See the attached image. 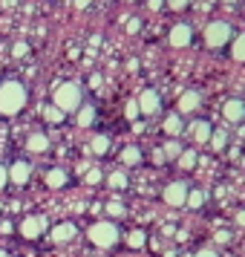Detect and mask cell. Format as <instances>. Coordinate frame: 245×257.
I'll return each mask as SVG.
<instances>
[{
    "instance_id": "obj_1",
    "label": "cell",
    "mask_w": 245,
    "mask_h": 257,
    "mask_svg": "<svg viewBox=\"0 0 245 257\" xmlns=\"http://www.w3.org/2000/svg\"><path fill=\"white\" fill-rule=\"evenodd\" d=\"M29 101V90H26V84L21 81H3L0 84V113L3 116H15V113H21Z\"/></svg>"
},
{
    "instance_id": "obj_2",
    "label": "cell",
    "mask_w": 245,
    "mask_h": 257,
    "mask_svg": "<svg viewBox=\"0 0 245 257\" xmlns=\"http://www.w3.org/2000/svg\"><path fill=\"white\" fill-rule=\"evenodd\" d=\"M121 240V231L113 220H98L95 225H90V243L98 248H113Z\"/></svg>"
},
{
    "instance_id": "obj_3",
    "label": "cell",
    "mask_w": 245,
    "mask_h": 257,
    "mask_svg": "<svg viewBox=\"0 0 245 257\" xmlns=\"http://www.w3.org/2000/svg\"><path fill=\"white\" fill-rule=\"evenodd\" d=\"M55 107L61 113H75L81 107V90L78 84H61L55 90Z\"/></svg>"
},
{
    "instance_id": "obj_4",
    "label": "cell",
    "mask_w": 245,
    "mask_h": 257,
    "mask_svg": "<svg viewBox=\"0 0 245 257\" xmlns=\"http://www.w3.org/2000/svg\"><path fill=\"white\" fill-rule=\"evenodd\" d=\"M231 38H233V32H231V24H228V21H210L208 29H205V41H208V47H213V49L231 44Z\"/></svg>"
},
{
    "instance_id": "obj_5",
    "label": "cell",
    "mask_w": 245,
    "mask_h": 257,
    "mask_svg": "<svg viewBox=\"0 0 245 257\" xmlns=\"http://www.w3.org/2000/svg\"><path fill=\"white\" fill-rule=\"evenodd\" d=\"M187 182H182V179H176V182H170V185L164 188V202L167 205H173V208H182L187 199Z\"/></svg>"
},
{
    "instance_id": "obj_6",
    "label": "cell",
    "mask_w": 245,
    "mask_h": 257,
    "mask_svg": "<svg viewBox=\"0 0 245 257\" xmlns=\"http://www.w3.org/2000/svg\"><path fill=\"white\" fill-rule=\"evenodd\" d=\"M222 118L228 124H242L245 121V101L242 98H228L225 107H222Z\"/></svg>"
},
{
    "instance_id": "obj_7",
    "label": "cell",
    "mask_w": 245,
    "mask_h": 257,
    "mask_svg": "<svg viewBox=\"0 0 245 257\" xmlns=\"http://www.w3.org/2000/svg\"><path fill=\"white\" fill-rule=\"evenodd\" d=\"M167 41H170V47H190V41H193V29H190V24H176L173 29H170V35H167Z\"/></svg>"
},
{
    "instance_id": "obj_8",
    "label": "cell",
    "mask_w": 245,
    "mask_h": 257,
    "mask_svg": "<svg viewBox=\"0 0 245 257\" xmlns=\"http://www.w3.org/2000/svg\"><path fill=\"white\" fill-rule=\"evenodd\" d=\"M44 228H47V220H44V217H26V220L21 222V237H24V240H38V237L44 234Z\"/></svg>"
},
{
    "instance_id": "obj_9",
    "label": "cell",
    "mask_w": 245,
    "mask_h": 257,
    "mask_svg": "<svg viewBox=\"0 0 245 257\" xmlns=\"http://www.w3.org/2000/svg\"><path fill=\"white\" fill-rule=\"evenodd\" d=\"M199 104H202V95L196 90H185V93L179 95V104H176V113L179 116H185V113H196Z\"/></svg>"
},
{
    "instance_id": "obj_10",
    "label": "cell",
    "mask_w": 245,
    "mask_h": 257,
    "mask_svg": "<svg viewBox=\"0 0 245 257\" xmlns=\"http://www.w3.org/2000/svg\"><path fill=\"white\" fill-rule=\"evenodd\" d=\"M139 110H141V116H153V113H159V110H162V98H159V93H156V90H144V93L139 95Z\"/></svg>"
},
{
    "instance_id": "obj_11",
    "label": "cell",
    "mask_w": 245,
    "mask_h": 257,
    "mask_svg": "<svg viewBox=\"0 0 245 257\" xmlns=\"http://www.w3.org/2000/svg\"><path fill=\"white\" fill-rule=\"evenodd\" d=\"M29 176H32V165L26 162V159H18L15 165H9V182H15V185H26Z\"/></svg>"
},
{
    "instance_id": "obj_12",
    "label": "cell",
    "mask_w": 245,
    "mask_h": 257,
    "mask_svg": "<svg viewBox=\"0 0 245 257\" xmlns=\"http://www.w3.org/2000/svg\"><path fill=\"white\" fill-rule=\"evenodd\" d=\"M75 234H78L75 222H58V225H52L49 237H52L55 243H70V240H75Z\"/></svg>"
},
{
    "instance_id": "obj_13",
    "label": "cell",
    "mask_w": 245,
    "mask_h": 257,
    "mask_svg": "<svg viewBox=\"0 0 245 257\" xmlns=\"http://www.w3.org/2000/svg\"><path fill=\"white\" fill-rule=\"evenodd\" d=\"M187 130H190V136H193V142H196V145H205V142H210V133H213V127H210L205 118H196V121H193Z\"/></svg>"
},
{
    "instance_id": "obj_14",
    "label": "cell",
    "mask_w": 245,
    "mask_h": 257,
    "mask_svg": "<svg viewBox=\"0 0 245 257\" xmlns=\"http://www.w3.org/2000/svg\"><path fill=\"white\" fill-rule=\"evenodd\" d=\"M26 148H29V153H47L49 151V139L44 136V133H29Z\"/></svg>"
},
{
    "instance_id": "obj_15",
    "label": "cell",
    "mask_w": 245,
    "mask_h": 257,
    "mask_svg": "<svg viewBox=\"0 0 245 257\" xmlns=\"http://www.w3.org/2000/svg\"><path fill=\"white\" fill-rule=\"evenodd\" d=\"M67 182H70V174H67L64 168H52V171L47 174V185L55 188V191H58V188H64Z\"/></svg>"
},
{
    "instance_id": "obj_16",
    "label": "cell",
    "mask_w": 245,
    "mask_h": 257,
    "mask_svg": "<svg viewBox=\"0 0 245 257\" xmlns=\"http://www.w3.org/2000/svg\"><path fill=\"white\" fill-rule=\"evenodd\" d=\"M75 121H78V127H90V124L95 121V107L93 104H81V107H78Z\"/></svg>"
},
{
    "instance_id": "obj_17",
    "label": "cell",
    "mask_w": 245,
    "mask_h": 257,
    "mask_svg": "<svg viewBox=\"0 0 245 257\" xmlns=\"http://www.w3.org/2000/svg\"><path fill=\"white\" fill-rule=\"evenodd\" d=\"M164 133L167 136H182V116L179 113H170L164 118Z\"/></svg>"
},
{
    "instance_id": "obj_18",
    "label": "cell",
    "mask_w": 245,
    "mask_h": 257,
    "mask_svg": "<svg viewBox=\"0 0 245 257\" xmlns=\"http://www.w3.org/2000/svg\"><path fill=\"white\" fill-rule=\"evenodd\" d=\"M121 162L127 165V168L139 165V162H141V151H139V148H133V145H127V148L121 151Z\"/></svg>"
},
{
    "instance_id": "obj_19",
    "label": "cell",
    "mask_w": 245,
    "mask_h": 257,
    "mask_svg": "<svg viewBox=\"0 0 245 257\" xmlns=\"http://www.w3.org/2000/svg\"><path fill=\"white\" fill-rule=\"evenodd\" d=\"M231 55H233V61H245V32L231 38Z\"/></svg>"
},
{
    "instance_id": "obj_20",
    "label": "cell",
    "mask_w": 245,
    "mask_h": 257,
    "mask_svg": "<svg viewBox=\"0 0 245 257\" xmlns=\"http://www.w3.org/2000/svg\"><path fill=\"white\" fill-rule=\"evenodd\" d=\"M196 151H182L179 153V165H182V171H193L196 168Z\"/></svg>"
},
{
    "instance_id": "obj_21",
    "label": "cell",
    "mask_w": 245,
    "mask_h": 257,
    "mask_svg": "<svg viewBox=\"0 0 245 257\" xmlns=\"http://www.w3.org/2000/svg\"><path fill=\"white\" fill-rule=\"evenodd\" d=\"M44 118H47L49 124H61V121L67 118V113H61L55 104H49V107H44Z\"/></svg>"
},
{
    "instance_id": "obj_22",
    "label": "cell",
    "mask_w": 245,
    "mask_h": 257,
    "mask_svg": "<svg viewBox=\"0 0 245 257\" xmlns=\"http://www.w3.org/2000/svg\"><path fill=\"white\" fill-rule=\"evenodd\" d=\"M225 145H228V133L225 130H213L210 133V148L213 151H225Z\"/></svg>"
},
{
    "instance_id": "obj_23",
    "label": "cell",
    "mask_w": 245,
    "mask_h": 257,
    "mask_svg": "<svg viewBox=\"0 0 245 257\" xmlns=\"http://www.w3.org/2000/svg\"><path fill=\"white\" fill-rule=\"evenodd\" d=\"M127 243L133 245V248H141V245L147 243V234L141 231V228H133V231L127 234Z\"/></svg>"
},
{
    "instance_id": "obj_24",
    "label": "cell",
    "mask_w": 245,
    "mask_h": 257,
    "mask_svg": "<svg viewBox=\"0 0 245 257\" xmlns=\"http://www.w3.org/2000/svg\"><path fill=\"white\" fill-rule=\"evenodd\" d=\"M90 148H93V153H95V156H101V153H107V151H110V136H95Z\"/></svg>"
},
{
    "instance_id": "obj_25",
    "label": "cell",
    "mask_w": 245,
    "mask_h": 257,
    "mask_svg": "<svg viewBox=\"0 0 245 257\" xmlns=\"http://www.w3.org/2000/svg\"><path fill=\"white\" fill-rule=\"evenodd\" d=\"M202 202H205V194L202 191H187V199H185L187 208H202Z\"/></svg>"
},
{
    "instance_id": "obj_26",
    "label": "cell",
    "mask_w": 245,
    "mask_h": 257,
    "mask_svg": "<svg viewBox=\"0 0 245 257\" xmlns=\"http://www.w3.org/2000/svg\"><path fill=\"white\" fill-rule=\"evenodd\" d=\"M162 153H164V156H173V159H179V153H182V145H179L176 139H170V142H167V145L162 148Z\"/></svg>"
},
{
    "instance_id": "obj_27",
    "label": "cell",
    "mask_w": 245,
    "mask_h": 257,
    "mask_svg": "<svg viewBox=\"0 0 245 257\" xmlns=\"http://www.w3.org/2000/svg\"><path fill=\"white\" fill-rule=\"evenodd\" d=\"M110 188H127V176L121 174V171H116V174H110Z\"/></svg>"
},
{
    "instance_id": "obj_28",
    "label": "cell",
    "mask_w": 245,
    "mask_h": 257,
    "mask_svg": "<svg viewBox=\"0 0 245 257\" xmlns=\"http://www.w3.org/2000/svg\"><path fill=\"white\" fill-rule=\"evenodd\" d=\"M124 116H127V118H133V121H136V116H141L139 101H136V98H130V101H127V107H124Z\"/></svg>"
},
{
    "instance_id": "obj_29",
    "label": "cell",
    "mask_w": 245,
    "mask_h": 257,
    "mask_svg": "<svg viewBox=\"0 0 245 257\" xmlns=\"http://www.w3.org/2000/svg\"><path fill=\"white\" fill-rule=\"evenodd\" d=\"M187 3H190V0H167V6H170L173 12H182V9H187Z\"/></svg>"
},
{
    "instance_id": "obj_30",
    "label": "cell",
    "mask_w": 245,
    "mask_h": 257,
    "mask_svg": "<svg viewBox=\"0 0 245 257\" xmlns=\"http://www.w3.org/2000/svg\"><path fill=\"white\" fill-rule=\"evenodd\" d=\"M9 185V165H0V188Z\"/></svg>"
},
{
    "instance_id": "obj_31",
    "label": "cell",
    "mask_w": 245,
    "mask_h": 257,
    "mask_svg": "<svg viewBox=\"0 0 245 257\" xmlns=\"http://www.w3.org/2000/svg\"><path fill=\"white\" fill-rule=\"evenodd\" d=\"M26 52H29V47H26V44H15V47H12L15 58H21V55H26Z\"/></svg>"
},
{
    "instance_id": "obj_32",
    "label": "cell",
    "mask_w": 245,
    "mask_h": 257,
    "mask_svg": "<svg viewBox=\"0 0 245 257\" xmlns=\"http://www.w3.org/2000/svg\"><path fill=\"white\" fill-rule=\"evenodd\" d=\"M98 179H101V171H98V168H93V171L87 174V182H90V185H95Z\"/></svg>"
},
{
    "instance_id": "obj_33",
    "label": "cell",
    "mask_w": 245,
    "mask_h": 257,
    "mask_svg": "<svg viewBox=\"0 0 245 257\" xmlns=\"http://www.w3.org/2000/svg\"><path fill=\"white\" fill-rule=\"evenodd\" d=\"M107 211H110V217H121V214H124V208H121L118 202H113V205H107Z\"/></svg>"
},
{
    "instance_id": "obj_34",
    "label": "cell",
    "mask_w": 245,
    "mask_h": 257,
    "mask_svg": "<svg viewBox=\"0 0 245 257\" xmlns=\"http://www.w3.org/2000/svg\"><path fill=\"white\" fill-rule=\"evenodd\" d=\"M193 257H219V254H216L213 248H199V251H196Z\"/></svg>"
},
{
    "instance_id": "obj_35",
    "label": "cell",
    "mask_w": 245,
    "mask_h": 257,
    "mask_svg": "<svg viewBox=\"0 0 245 257\" xmlns=\"http://www.w3.org/2000/svg\"><path fill=\"white\" fill-rule=\"evenodd\" d=\"M236 225H239V228H245V208L236 211Z\"/></svg>"
},
{
    "instance_id": "obj_36",
    "label": "cell",
    "mask_w": 245,
    "mask_h": 257,
    "mask_svg": "<svg viewBox=\"0 0 245 257\" xmlns=\"http://www.w3.org/2000/svg\"><path fill=\"white\" fill-rule=\"evenodd\" d=\"M147 6H150V9H162L164 0H147Z\"/></svg>"
},
{
    "instance_id": "obj_37",
    "label": "cell",
    "mask_w": 245,
    "mask_h": 257,
    "mask_svg": "<svg viewBox=\"0 0 245 257\" xmlns=\"http://www.w3.org/2000/svg\"><path fill=\"white\" fill-rule=\"evenodd\" d=\"M75 6H78V9H87V6H90V0H75Z\"/></svg>"
},
{
    "instance_id": "obj_38",
    "label": "cell",
    "mask_w": 245,
    "mask_h": 257,
    "mask_svg": "<svg viewBox=\"0 0 245 257\" xmlns=\"http://www.w3.org/2000/svg\"><path fill=\"white\" fill-rule=\"evenodd\" d=\"M0 257H6V251H0Z\"/></svg>"
}]
</instances>
